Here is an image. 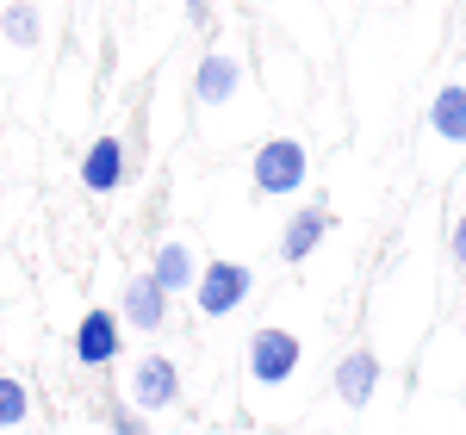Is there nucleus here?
Instances as JSON below:
<instances>
[{
  "mask_svg": "<svg viewBox=\"0 0 466 435\" xmlns=\"http://www.w3.org/2000/svg\"><path fill=\"white\" fill-rule=\"evenodd\" d=\"M187 292H193L199 318H230V311H243V298L255 292V268H243V261H206Z\"/></svg>",
  "mask_w": 466,
  "mask_h": 435,
  "instance_id": "f257e3e1",
  "label": "nucleus"
},
{
  "mask_svg": "<svg viewBox=\"0 0 466 435\" xmlns=\"http://www.w3.org/2000/svg\"><path fill=\"white\" fill-rule=\"evenodd\" d=\"M311 175V156L299 137H268V144L255 149V193H268V199H292L299 187Z\"/></svg>",
  "mask_w": 466,
  "mask_h": 435,
  "instance_id": "f03ea898",
  "label": "nucleus"
},
{
  "mask_svg": "<svg viewBox=\"0 0 466 435\" xmlns=\"http://www.w3.org/2000/svg\"><path fill=\"white\" fill-rule=\"evenodd\" d=\"M299 361H305V342L292 336V329H255L249 336V379L255 386H287L292 373H299Z\"/></svg>",
  "mask_w": 466,
  "mask_h": 435,
  "instance_id": "7ed1b4c3",
  "label": "nucleus"
},
{
  "mask_svg": "<svg viewBox=\"0 0 466 435\" xmlns=\"http://www.w3.org/2000/svg\"><path fill=\"white\" fill-rule=\"evenodd\" d=\"M118 355H125V324H118V311H87V318L75 324V361L87 367V373H106Z\"/></svg>",
  "mask_w": 466,
  "mask_h": 435,
  "instance_id": "20e7f679",
  "label": "nucleus"
},
{
  "mask_svg": "<svg viewBox=\"0 0 466 435\" xmlns=\"http://www.w3.org/2000/svg\"><path fill=\"white\" fill-rule=\"evenodd\" d=\"M131 404H137L144 417L175 410L180 404V367L168 361V355H144V361L131 367Z\"/></svg>",
  "mask_w": 466,
  "mask_h": 435,
  "instance_id": "39448f33",
  "label": "nucleus"
},
{
  "mask_svg": "<svg viewBox=\"0 0 466 435\" xmlns=\"http://www.w3.org/2000/svg\"><path fill=\"white\" fill-rule=\"evenodd\" d=\"M168 305H175V298L156 287V280H149V268H144V274H131L125 292H118V324L156 336V329H168Z\"/></svg>",
  "mask_w": 466,
  "mask_h": 435,
  "instance_id": "423d86ee",
  "label": "nucleus"
},
{
  "mask_svg": "<svg viewBox=\"0 0 466 435\" xmlns=\"http://www.w3.org/2000/svg\"><path fill=\"white\" fill-rule=\"evenodd\" d=\"M329 392L349 404V410H367L373 392H380V355H373V349H349V355L336 361V373H329Z\"/></svg>",
  "mask_w": 466,
  "mask_h": 435,
  "instance_id": "0eeeda50",
  "label": "nucleus"
},
{
  "mask_svg": "<svg viewBox=\"0 0 466 435\" xmlns=\"http://www.w3.org/2000/svg\"><path fill=\"white\" fill-rule=\"evenodd\" d=\"M125 175H131V149H125V137H112V131L94 137L87 156H81V187H87V193H118Z\"/></svg>",
  "mask_w": 466,
  "mask_h": 435,
  "instance_id": "6e6552de",
  "label": "nucleus"
},
{
  "mask_svg": "<svg viewBox=\"0 0 466 435\" xmlns=\"http://www.w3.org/2000/svg\"><path fill=\"white\" fill-rule=\"evenodd\" d=\"M237 87H243V56H230V50H206L199 69H193V100H199V106H224Z\"/></svg>",
  "mask_w": 466,
  "mask_h": 435,
  "instance_id": "1a4fd4ad",
  "label": "nucleus"
},
{
  "mask_svg": "<svg viewBox=\"0 0 466 435\" xmlns=\"http://www.w3.org/2000/svg\"><path fill=\"white\" fill-rule=\"evenodd\" d=\"M323 237H329V199H311L305 212H292L287 218V230H280V261H305V255H318L323 249Z\"/></svg>",
  "mask_w": 466,
  "mask_h": 435,
  "instance_id": "9d476101",
  "label": "nucleus"
},
{
  "mask_svg": "<svg viewBox=\"0 0 466 435\" xmlns=\"http://www.w3.org/2000/svg\"><path fill=\"white\" fill-rule=\"evenodd\" d=\"M430 131L441 137V144L466 149V81L435 87V100H430Z\"/></svg>",
  "mask_w": 466,
  "mask_h": 435,
  "instance_id": "9b49d317",
  "label": "nucleus"
},
{
  "mask_svg": "<svg viewBox=\"0 0 466 435\" xmlns=\"http://www.w3.org/2000/svg\"><path fill=\"white\" fill-rule=\"evenodd\" d=\"M193 274H199V255L187 249V243H162V249H156V261H149V280L168 292V298L193 287Z\"/></svg>",
  "mask_w": 466,
  "mask_h": 435,
  "instance_id": "f8f14e48",
  "label": "nucleus"
},
{
  "mask_svg": "<svg viewBox=\"0 0 466 435\" xmlns=\"http://www.w3.org/2000/svg\"><path fill=\"white\" fill-rule=\"evenodd\" d=\"M0 32H6V44H13V50H32L37 37H44V13H37L32 0H13V6L0 13Z\"/></svg>",
  "mask_w": 466,
  "mask_h": 435,
  "instance_id": "ddd939ff",
  "label": "nucleus"
},
{
  "mask_svg": "<svg viewBox=\"0 0 466 435\" xmlns=\"http://www.w3.org/2000/svg\"><path fill=\"white\" fill-rule=\"evenodd\" d=\"M32 417V392H25V379H13V373H0V435L19 430Z\"/></svg>",
  "mask_w": 466,
  "mask_h": 435,
  "instance_id": "4468645a",
  "label": "nucleus"
},
{
  "mask_svg": "<svg viewBox=\"0 0 466 435\" xmlns=\"http://www.w3.org/2000/svg\"><path fill=\"white\" fill-rule=\"evenodd\" d=\"M112 435H149V417L137 404H112Z\"/></svg>",
  "mask_w": 466,
  "mask_h": 435,
  "instance_id": "2eb2a0df",
  "label": "nucleus"
},
{
  "mask_svg": "<svg viewBox=\"0 0 466 435\" xmlns=\"http://www.w3.org/2000/svg\"><path fill=\"white\" fill-rule=\"evenodd\" d=\"M448 255H454V268H466V212L448 224Z\"/></svg>",
  "mask_w": 466,
  "mask_h": 435,
  "instance_id": "dca6fc26",
  "label": "nucleus"
},
{
  "mask_svg": "<svg viewBox=\"0 0 466 435\" xmlns=\"http://www.w3.org/2000/svg\"><path fill=\"white\" fill-rule=\"evenodd\" d=\"M187 19L206 32V25H212V0H187Z\"/></svg>",
  "mask_w": 466,
  "mask_h": 435,
  "instance_id": "f3484780",
  "label": "nucleus"
}]
</instances>
